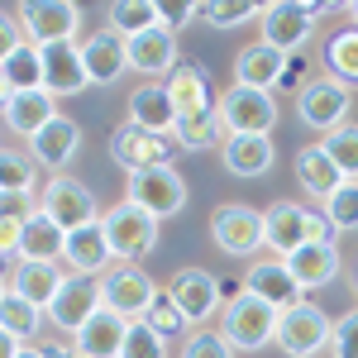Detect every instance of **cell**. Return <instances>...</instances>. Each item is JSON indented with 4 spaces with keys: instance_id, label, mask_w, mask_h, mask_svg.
<instances>
[{
    "instance_id": "obj_1",
    "label": "cell",
    "mask_w": 358,
    "mask_h": 358,
    "mask_svg": "<svg viewBox=\"0 0 358 358\" xmlns=\"http://www.w3.org/2000/svg\"><path fill=\"white\" fill-rule=\"evenodd\" d=\"M320 15H330L325 0H273V5H263V15H258L263 43L277 48V53H287V57H296L306 43H310Z\"/></svg>"
},
{
    "instance_id": "obj_2",
    "label": "cell",
    "mask_w": 358,
    "mask_h": 358,
    "mask_svg": "<svg viewBox=\"0 0 358 358\" xmlns=\"http://www.w3.org/2000/svg\"><path fill=\"white\" fill-rule=\"evenodd\" d=\"M220 334L234 354H258L268 349L277 334V310L268 301H258L253 292H234L220 310Z\"/></svg>"
},
{
    "instance_id": "obj_3",
    "label": "cell",
    "mask_w": 358,
    "mask_h": 358,
    "mask_svg": "<svg viewBox=\"0 0 358 358\" xmlns=\"http://www.w3.org/2000/svg\"><path fill=\"white\" fill-rule=\"evenodd\" d=\"M158 224L148 210H138L134 201H120L110 210H101V229H106V244L120 263H138L158 248Z\"/></svg>"
},
{
    "instance_id": "obj_4",
    "label": "cell",
    "mask_w": 358,
    "mask_h": 358,
    "mask_svg": "<svg viewBox=\"0 0 358 358\" xmlns=\"http://www.w3.org/2000/svg\"><path fill=\"white\" fill-rule=\"evenodd\" d=\"M330 334H334L330 315H325L315 301H301V306H292V310H282V315H277L273 344L287 358H320L325 349H330Z\"/></svg>"
},
{
    "instance_id": "obj_5",
    "label": "cell",
    "mask_w": 358,
    "mask_h": 358,
    "mask_svg": "<svg viewBox=\"0 0 358 358\" xmlns=\"http://www.w3.org/2000/svg\"><path fill=\"white\" fill-rule=\"evenodd\" d=\"M215 110H220L224 134H263V138H273L277 120H282L277 96L273 91H253V86H229L220 101H215Z\"/></svg>"
},
{
    "instance_id": "obj_6",
    "label": "cell",
    "mask_w": 358,
    "mask_h": 358,
    "mask_svg": "<svg viewBox=\"0 0 358 358\" xmlns=\"http://www.w3.org/2000/svg\"><path fill=\"white\" fill-rule=\"evenodd\" d=\"M124 201H134L138 210H148L153 220H172L187 210V177L177 167H148L124 182Z\"/></svg>"
},
{
    "instance_id": "obj_7",
    "label": "cell",
    "mask_w": 358,
    "mask_h": 358,
    "mask_svg": "<svg viewBox=\"0 0 358 358\" xmlns=\"http://www.w3.org/2000/svg\"><path fill=\"white\" fill-rule=\"evenodd\" d=\"M38 210H43L57 229H77V224L101 220V206H96L91 187H86L82 177H67V172H57V177H48V182L38 187Z\"/></svg>"
},
{
    "instance_id": "obj_8",
    "label": "cell",
    "mask_w": 358,
    "mask_h": 358,
    "mask_svg": "<svg viewBox=\"0 0 358 358\" xmlns=\"http://www.w3.org/2000/svg\"><path fill=\"white\" fill-rule=\"evenodd\" d=\"M158 292L163 287L143 273V263H115L110 273L101 277V306L115 310V315H124V320H143Z\"/></svg>"
},
{
    "instance_id": "obj_9",
    "label": "cell",
    "mask_w": 358,
    "mask_h": 358,
    "mask_svg": "<svg viewBox=\"0 0 358 358\" xmlns=\"http://www.w3.org/2000/svg\"><path fill=\"white\" fill-rule=\"evenodd\" d=\"M20 29H24V38L34 48L77 43L82 5H72V0H24V5H20Z\"/></svg>"
},
{
    "instance_id": "obj_10",
    "label": "cell",
    "mask_w": 358,
    "mask_h": 358,
    "mask_svg": "<svg viewBox=\"0 0 358 358\" xmlns=\"http://www.w3.org/2000/svg\"><path fill=\"white\" fill-rule=\"evenodd\" d=\"M349 106H354V91L339 86L334 77H310L296 91V115L315 134H334L339 124H349Z\"/></svg>"
},
{
    "instance_id": "obj_11",
    "label": "cell",
    "mask_w": 358,
    "mask_h": 358,
    "mask_svg": "<svg viewBox=\"0 0 358 358\" xmlns=\"http://www.w3.org/2000/svg\"><path fill=\"white\" fill-rule=\"evenodd\" d=\"M182 148H177V138L167 134H148V129H138V124H115L110 129V158L129 177L134 172H148V167H172V158H177Z\"/></svg>"
},
{
    "instance_id": "obj_12",
    "label": "cell",
    "mask_w": 358,
    "mask_h": 358,
    "mask_svg": "<svg viewBox=\"0 0 358 358\" xmlns=\"http://www.w3.org/2000/svg\"><path fill=\"white\" fill-rule=\"evenodd\" d=\"M210 239L224 258H248L263 248V210H253L244 201H224L210 210Z\"/></svg>"
},
{
    "instance_id": "obj_13",
    "label": "cell",
    "mask_w": 358,
    "mask_h": 358,
    "mask_svg": "<svg viewBox=\"0 0 358 358\" xmlns=\"http://www.w3.org/2000/svg\"><path fill=\"white\" fill-rule=\"evenodd\" d=\"M220 277L206 273V268H177L172 273V282H167V296L177 301V310L187 315V325L192 330H201L210 315H220L224 301H220Z\"/></svg>"
},
{
    "instance_id": "obj_14",
    "label": "cell",
    "mask_w": 358,
    "mask_h": 358,
    "mask_svg": "<svg viewBox=\"0 0 358 358\" xmlns=\"http://www.w3.org/2000/svg\"><path fill=\"white\" fill-rule=\"evenodd\" d=\"M101 310V282L96 277H77V273H67L62 277V287H57V296L48 301V320H53L57 330H67V334H77Z\"/></svg>"
},
{
    "instance_id": "obj_15",
    "label": "cell",
    "mask_w": 358,
    "mask_h": 358,
    "mask_svg": "<svg viewBox=\"0 0 358 358\" xmlns=\"http://www.w3.org/2000/svg\"><path fill=\"white\" fill-rule=\"evenodd\" d=\"M301 244H310V210L301 201H273L263 210V248H273V258H292Z\"/></svg>"
},
{
    "instance_id": "obj_16",
    "label": "cell",
    "mask_w": 358,
    "mask_h": 358,
    "mask_svg": "<svg viewBox=\"0 0 358 358\" xmlns=\"http://www.w3.org/2000/svg\"><path fill=\"white\" fill-rule=\"evenodd\" d=\"M77 153H82V124H77L72 115H57L48 129H38V134L29 138V158L43 167L48 177L67 172Z\"/></svg>"
},
{
    "instance_id": "obj_17",
    "label": "cell",
    "mask_w": 358,
    "mask_h": 358,
    "mask_svg": "<svg viewBox=\"0 0 358 358\" xmlns=\"http://www.w3.org/2000/svg\"><path fill=\"white\" fill-rule=\"evenodd\" d=\"M62 258H67V268L77 277H101L115 268V253L110 244H106V229H101V220L91 224H77V229H67V239H62Z\"/></svg>"
},
{
    "instance_id": "obj_18",
    "label": "cell",
    "mask_w": 358,
    "mask_h": 358,
    "mask_svg": "<svg viewBox=\"0 0 358 358\" xmlns=\"http://www.w3.org/2000/svg\"><path fill=\"white\" fill-rule=\"evenodd\" d=\"M82 67L91 86H115L124 72H129V48L124 38L110 34V29H96L91 38H82Z\"/></svg>"
},
{
    "instance_id": "obj_19",
    "label": "cell",
    "mask_w": 358,
    "mask_h": 358,
    "mask_svg": "<svg viewBox=\"0 0 358 358\" xmlns=\"http://www.w3.org/2000/svg\"><path fill=\"white\" fill-rule=\"evenodd\" d=\"M244 292H253L258 301H268L277 315L306 301V292L296 287V277L287 273V263H282V258H263V263H253V268L244 273Z\"/></svg>"
},
{
    "instance_id": "obj_20",
    "label": "cell",
    "mask_w": 358,
    "mask_h": 358,
    "mask_svg": "<svg viewBox=\"0 0 358 358\" xmlns=\"http://www.w3.org/2000/svg\"><path fill=\"white\" fill-rule=\"evenodd\" d=\"M43 53V91L62 101V96H82L86 86V67H82V43H48Z\"/></svg>"
},
{
    "instance_id": "obj_21",
    "label": "cell",
    "mask_w": 358,
    "mask_h": 358,
    "mask_svg": "<svg viewBox=\"0 0 358 358\" xmlns=\"http://www.w3.org/2000/svg\"><path fill=\"white\" fill-rule=\"evenodd\" d=\"M124 48H129V72H143V77H172V67L182 62L177 57V38L163 24L124 38Z\"/></svg>"
},
{
    "instance_id": "obj_22",
    "label": "cell",
    "mask_w": 358,
    "mask_h": 358,
    "mask_svg": "<svg viewBox=\"0 0 358 358\" xmlns=\"http://www.w3.org/2000/svg\"><path fill=\"white\" fill-rule=\"evenodd\" d=\"M220 163L229 177H244V182H253V177H268L277 163V148L273 138L263 134H229L220 148Z\"/></svg>"
},
{
    "instance_id": "obj_23",
    "label": "cell",
    "mask_w": 358,
    "mask_h": 358,
    "mask_svg": "<svg viewBox=\"0 0 358 358\" xmlns=\"http://www.w3.org/2000/svg\"><path fill=\"white\" fill-rule=\"evenodd\" d=\"M124 334H129V320L101 306L82 330L72 334V349H77L82 358H120L124 354Z\"/></svg>"
},
{
    "instance_id": "obj_24",
    "label": "cell",
    "mask_w": 358,
    "mask_h": 358,
    "mask_svg": "<svg viewBox=\"0 0 358 358\" xmlns=\"http://www.w3.org/2000/svg\"><path fill=\"white\" fill-rule=\"evenodd\" d=\"M287 67H292V57L268 48L263 38L258 43H248L244 53L234 57V86H253V91H277L282 77H287Z\"/></svg>"
},
{
    "instance_id": "obj_25",
    "label": "cell",
    "mask_w": 358,
    "mask_h": 358,
    "mask_svg": "<svg viewBox=\"0 0 358 358\" xmlns=\"http://www.w3.org/2000/svg\"><path fill=\"white\" fill-rule=\"evenodd\" d=\"M53 120H57V101L48 91H15L10 106L0 110V124L15 138H34L38 129H48Z\"/></svg>"
},
{
    "instance_id": "obj_26",
    "label": "cell",
    "mask_w": 358,
    "mask_h": 358,
    "mask_svg": "<svg viewBox=\"0 0 358 358\" xmlns=\"http://www.w3.org/2000/svg\"><path fill=\"white\" fill-rule=\"evenodd\" d=\"M301 292H320L339 277V244H301L292 258H282Z\"/></svg>"
},
{
    "instance_id": "obj_27",
    "label": "cell",
    "mask_w": 358,
    "mask_h": 358,
    "mask_svg": "<svg viewBox=\"0 0 358 358\" xmlns=\"http://www.w3.org/2000/svg\"><path fill=\"white\" fill-rule=\"evenodd\" d=\"M129 124L138 129H148V134H167L177 129V110H172V101H167V86L163 82H143L129 96Z\"/></svg>"
},
{
    "instance_id": "obj_28",
    "label": "cell",
    "mask_w": 358,
    "mask_h": 358,
    "mask_svg": "<svg viewBox=\"0 0 358 358\" xmlns=\"http://www.w3.org/2000/svg\"><path fill=\"white\" fill-rule=\"evenodd\" d=\"M163 86H167V101H172L177 120L215 106V101H210V77H206L196 62H177V67H172V77H167Z\"/></svg>"
},
{
    "instance_id": "obj_29",
    "label": "cell",
    "mask_w": 358,
    "mask_h": 358,
    "mask_svg": "<svg viewBox=\"0 0 358 358\" xmlns=\"http://www.w3.org/2000/svg\"><path fill=\"white\" fill-rule=\"evenodd\" d=\"M62 277H67V273H62L57 263H24V258H20L15 273H10V292L48 310V301H53L57 287H62Z\"/></svg>"
},
{
    "instance_id": "obj_30",
    "label": "cell",
    "mask_w": 358,
    "mask_h": 358,
    "mask_svg": "<svg viewBox=\"0 0 358 358\" xmlns=\"http://www.w3.org/2000/svg\"><path fill=\"white\" fill-rule=\"evenodd\" d=\"M62 239H67V229H57L43 210H34L20 224V258L24 263H57L62 258Z\"/></svg>"
},
{
    "instance_id": "obj_31",
    "label": "cell",
    "mask_w": 358,
    "mask_h": 358,
    "mask_svg": "<svg viewBox=\"0 0 358 358\" xmlns=\"http://www.w3.org/2000/svg\"><path fill=\"white\" fill-rule=\"evenodd\" d=\"M296 182H301V192L306 196H315V201H325V196H334V187L344 182L339 177V167L330 163V153L320 148V143H306L301 153H296Z\"/></svg>"
},
{
    "instance_id": "obj_32",
    "label": "cell",
    "mask_w": 358,
    "mask_h": 358,
    "mask_svg": "<svg viewBox=\"0 0 358 358\" xmlns=\"http://www.w3.org/2000/svg\"><path fill=\"white\" fill-rule=\"evenodd\" d=\"M172 138H177V148L182 153H201V148H224V124H220V110L210 106V110H196V115H182L177 120V129H172Z\"/></svg>"
},
{
    "instance_id": "obj_33",
    "label": "cell",
    "mask_w": 358,
    "mask_h": 358,
    "mask_svg": "<svg viewBox=\"0 0 358 358\" xmlns=\"http://www.w3.org/2000/svg\"><path fill=\"white\" fill-rule=\"evenodd\" d=\"M43 306H34L24 301V296H15L10 287H5V296H0V330L10 334V339H20V344H29L34 334L43 330Z\"/></svg>"
},
{
    "instance_id": "obj_34",
    "label": "cell",
    "mask_w": 358,
    "mask_h": 358,
    "mask_svg": "<svg viewBox=\"0 0 358 358\" xmlns=\"http://www.w3.org/2000/svg\"><path fill=\"white\" fill-rule=\"evenodd\" d=\"M325 77H334L339 86H358V29H339L325 38Z\"/></svg>"
},
{
    "instance_id": "obj_35",
    "label": "cell",
    "mask_w": 358,
    "mask_h": 358,
    "mask_svg": "<svg viewBox=\"0 0 358 358\" xmlns=\"http://www.w3.org/2000/svg\"><path fill=\"white\" fill-rule=\"evenodd\" d=\"M106 20H110V34L134 38V34H143V29H153L163 20V5L158 0H115L106 10Z\"/></svg>"
},
{
    "instance_id": "obj_36",
    "label": "cell",
    "mask_w": 358,
    "mask_h": 358,
    "mask_svg": "<svg viewBox=\"0 0 358 358\" xmlns=\"http://www.w3.org/2000/svg\"><path fill=\"white\" fill-rule=\"evenodd\" d=\"M43 177H38V163L20 153V148H0V192H20V196H38Z\"/></svg>"
},
{
    "instance_id": "obj_37",
    "label": "cell",
    "mask_w": 358,
    "mask_h": 358,
    "mask_svg": "<svg viewBox=\"0 0 358 358\" xmlns=\"http://www.w3.org/2000/svg\"><path fill=\"white\" fill-rule=\"evenodd\" d=\"M0 67H5L10 91H43V53H38L34 43H20Z\"/></svg>"
},
{
    "instance_id": "obj_38",
    "label": "cell",
    "mask_w": 358,
    "mask_h": 358,
    "mask_svg": "<svg viewBox=\"0 0 358 358\" xmlns=\"http://www.w3.org/2000/svg\"><path fill=\"white\" fill-rule=\"evenodd\" d=\"M320 148L330 153V163L339 167L344 182H358V124H354V120L339 124L334 134H325V138H320Z\"/></svg>"
},
{
    "instance_id": "obj_39",
    "label": "cell",
    "mask_w": 358,
    "mask_h": 358,
    "mask_svg": "<svg viewBox=\"0 0 358 358\" xmlns=\"http://www.w3.org/2000/svg\"><path fill=\"white\" fill-rule=\"evenodd\" d=\"M258 15H263V5H253V0H206V5H196V20H206L210 29H239Z\"/></svg>"
},
{
    "instance_id": "obj_40",
    "label": "cell",
    "mask_w": 358,
    "mask_h": 358,
    "mask_svg": "<svg viewBox=\"0 0 358 358\" xmlns=\"http://www.w3.org/2000/svg\"><path fill=\"white\" fill-rule=\"evenodd\" d=\"M143 325L153 334H163V339H172V334H192V325H187V315L177 310V301L167 296V292H158L153 296V306H148V315H143Z\"/></svg>"
},
{
    "instance_id": "obj_41",
    "label": "cell",
    "mask_w": 358,
    "mask_h": 358,
    "mask_svg": "<svg viewBox=\"0 0 358 358\" xmlns=\"http://www.w3.org/2000/svg\"><path fill=\"white\" fill-rule=\"evenodd\" d=\"M325 220L334 229H358V182H339L334 196H325Z\"/></svg>"
},
{
    "instance_id": "obj_42",
    "label": "cell",
    "mask_w": 358,
    "mask_h": 358,
    "mask_svg": "<svg viewBox=\"0 0 358 358\" xmlns=\"http://www.w3.org/2000/svg\"><path fill=\"white\" fill-rule=\"evenodd\" d=\"M120 358H167V339L153 334L143 320H129V334H124V354Z\"/></svg>"
},
{
    "instance_id": "obj_43",
    "label": "cell",
    "mask_w": 358,
    "mask_h": 358,
    "mask_svg": "<svg viewBox=\"0 0 358 358\" xmlns=\"http://www.w3.org/2000/svg\"><path fill=\"white\" fill-rule=\"evenodd\" d=\"M177 358H234V349L224 344L220 330H206V325H201V330L187 334V344H182V354H177Z\"/></svg>"
},
{
    "instance_id": "obj_44",
    "label": "cell",
    "mask_w": 358,
    "mask_h": 358,
    "mask_svg": "<svg viewBox=\"0 0 358 358\" xmlns=\"http://www.w3.org/2000/svg\"><path fill=\"white\" fill-rule=\"evenodd\" d=\"M330 358H358V306H354V310H344V315L334 320Z\"/></svg>"
},
{
    "instance_id": "obj_45",
    "label": "cell",
    "mask_w": 358,
    "mask_h": 358,
    "mask_svg": "<svg viewBox=\"0 0 358 358\" xmlns=\"http://www.w3.org/2000/svg\"><path fill=\"white\" fill-rule=\"evenodd\" d=\"M38 210V196H20V192H0V220L24 224L29 215Z\"/></svg>"
},
{
    "instance_id": "obj_46",
    "label": "cell",
    "mask_w": 358,
    "mask_h": 358,
    "mask_svg": "<svg viewBox=\"0 0 358 358\" xmlns=\"http://www.w3.org/2000/svg\"><path fill=\"white\" fill-rule=\"evenodd\" d=\"M20 43H29L24 29H20V15H10V10H0V62L15 53Z\"/></svg>"
},
{
    "instance_id": "obj_47",
    "label": "cell",
    "mask_w": 358,
    "mask_h": 358,
    "mask_svg": "<svg viewBox=\"0 0 358 358\" xmlns=\"http://www.w3.org/2000/svg\"><path fill=\"white\" fill-rule=\"evenodd\" d=\"M192 20H196V5H163V20H158V24H163L167 34L177 38V29L192 24Z\"/></svg>"
},
{
    "instance_id": "obj_48",
    "label": "cell",
    "mask_w": 358,
    "mask_h": 358,
    "mask_svg": "<svg viewBox=\"0 0 358 358\" xmlns=\"http://www.w3.org/2000/svg\"><path fill=\"white\" fill-rule=\"evenodd\" d=\"M20 258V224L0 220V263H15Z\"/></svg>"
},
{
    "instance_id": "obj_49",
    "label": "cell",
    "mask_w": 358,
    "mask_h": 358,
    "mask_svg": "<svg viewBox=\"0 0 358 358\" xmlns=\"http://www.w3.org/2000/svg\"><path fill=\"white\" fill-rule=\"evenodd\" d=\"M43 358H82V354L72 349V339H53V344L43 349Z\"/></svg>"
},
{
    "instance_id": "obj_50",
    "label": "cell",
    "mask_w": 358,
    "mask_h": 358,
    "mask_svg": "<svg viewBox=\"0 0 358 358\" xmlns=\"http://www.w3.org/2000/svg\"><path fill=\"white\" fill-rule=\"evenodd\" d=\"M20 354V339H10V334L0 330V358H15Z\"/></svg>"
},
{
    "instance_id": "obj_51",
    "label": "cell",
    "mask_w": 358,
    "mask_h": 358,
    "mask_svg": "<svg viewBox=\"0 0 358 358\" xmlns=\"http://www.w3.org/2000/svg\"><path fill=\"white\" fill-rule=\"evenodd\" d=\"M10 96H15V91H10V82H5V67H0V110L10 106Z\"/></svg>"
},
{
    "instance_id": "obj_52",
    "label": "cell",
    "mask_w": 358,
    "mask_h": 358,
    "mask_svg": "<svg viewBox=\"0 0 358 358\" xmlns=\"http://www.w3.org/2000/svg\"><path fill=\"white\" fill-rule=\"evenodd\" d=\"M15 358H43V349H34V344H20V354Z\"/></svg>"
},
{
    "instance_id": "obj_53",
    "label": "cell",
    "mask_w": 358,
    "mask_h": 358,
    "mask_svg": "<svg viewBox=\"0 0 358 358\" xmlns=\"http://www.w3.org/2000/svg\"><path fill=\"white\" fill-rule=\"evenodd\" d=\"M349 20H354V29H358V0H354V5H349Z\"/></svg>"
},
{
    "instance_id": "obj_54",
    "label": "cell",
    "mask_w": 358,
    "mask_h": 358,
    "mask_svg": "<svg viewBox=\"0 0 358 358\" xmlns=\"http://www.w3.org/2000/svg\"><path fill=\"white\" fill-rule=\"evenodd\" d=\"M0 296H5V287H0Z\"/></svg>"
},
{
    "instance_id": "obj_55",
    "label": "cell",
    "mask_w": 358,
    "mask_h": 358,
    "mask_svg": "<svg viewBox=\"0 0 358 358\" xmlns=\"http://www.w3.org/2000/svg\"><path fill=\"white\" fill-rule=\"evenodd\" d=\"M0 148H5V143H0Z\"/></svg>"
},
{
    "instance_id": "obj_56",
    "label": "cell",
    "mask_w": 358,
    "mask_h": 358,
    "mask_svg": "<svg viewBox=\"0 0 358 358\" xmlns=\"http://www.w3.org/2000/svg\"><path fill=\"white\" fill-rule=\"evenodd\" d=\"M354 282H358V277H354Z\"/></svg>"
}]
</instances>
